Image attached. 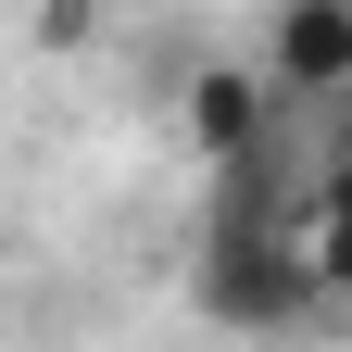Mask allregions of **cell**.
Instances as JSON below:
<instances>
[{"mask_svg":"<svg viewBox=\"0 0 352 352\" xmlns=\"http://www.w3.org/2000/svg\"><path fill=\"white\" fill-rule=\"evenodd\" d=\"M302 252H315V277L352 302V151H327V201H315V227H302Z\"/></svg>","mask_w":352,"mask_h":352,"instance_id":"cell-3","label":"cell"},{"mask_svg":"<svg viewBox=\"0 0 352 352\" xmlns=\"http://www.w3.org/2000/svg\"><path fill=\"white\" fill-rule=\"evenodd\" d=\"M264 76H277L289 101H340V88H352V0H277Z\"/></svg>","mask_w":352,"mask_h":352,"instance_id":"cell-1","label":"cell"},{"mask_svg":"<svg viewBox=\"0 0 352 352\" xmlns=\"http://www.w3.org/2000/svg\"><path fill=\"white\" fill-rule=\"evenodd\" d=\"M38 38L76 51V38H101V0H38Z\"/></svg>","mask_w":352,"mask_h":352,"instance_id":"cell-4","label":"cell"},{"mask_svg":"<svg viewBox=\"0 0 352 352\" xmlns=\"http://www.w3.org/2000/svg\"><path fill=\"white\" fill-rule=\"evenodd\" d=\"M327 151H352V88H340V126H327Z\"/></svg>","mask_w":352,"mask_h":352,"instance_id":"cell-5","label":"cell"},{"mask_svg":"<svg viewBox=\"0 0 352 352\" xmlns=\"http://www.w3.org/2000/svg\"><path fill=\"white\" fill-rule=\"evenodd\" d=\"M277 101H289L277 76H252V63H201L176 113H189V151H201V164H252V151H264V113H277Z\"/></svg>","mask_w":352,"mask_h":352,"instance_id":"cell-2","label":"cell"}]
</instances>
